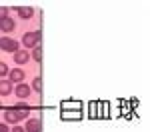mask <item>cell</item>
<instances>
[{
  "instance_id": "obj_3",
  "label": "cell",
  "mask_w": 150,
  "mask_h": 132,
  "mask_svg": "<svg viewBox=\"0 0 150 132\" xmlns=\"http://www.w3.org/2000/svg\"><path fill=\"white\" fill-rule=\"evenodd\" d=\"M20 44H18V40H14V38H8V36H4V38H0V50H4V52H16V50H20Z\"/></svg>"
},
{
  "instance_id": "obj_4",
  "label": "cell",
  "mask_w": 150,
  "mask_h": 132,
  "mask_svg": "<svg viewBox=\"0 0 150 132\" xmlns=\"http://www.w3.org/2000/svg\"><path fill=\"white\" fill-rule=\"evenodd\" d=\"M24 132H42V120L40 118H28Z\"/></svg>"
},
{
  "instance_id": "obj_14",
  "label": "cell",
  "mask_w": 150,
  "mask_h": 132,
  "mask_svg": "<svg viewBox=\"0 0 150 132\" xmlns=\"http://www.w3.org/2000/svg\"><path fill=\"white\" fill-rule=\"evenodd\" d=\"M8 72H10V68L6 66V62H0V76H8Z\"/></svg>"
},
{
  "instance_id": "obj_9",
  "label": "cell",
  "mask_w": 150,
  "mask_h": 132,
  "mask_svg": "<svg viewBox=\"0 0 150 132\" xmlns=\"http://www.w3.org/2000/svg\"><path fill=\"white\" fill-rule=\"evenodd\" d=\"M18 16L22 18V20H28V18H32V14H34V8L32 6H18Z\"/></svg>"
},
{
  "instance_id": "obj_5",
  "label": "cell",
  "mask_w": 150,
  "mask_h": 132,
  "mask_svg": "<svg viewBox=\"0 0 150 132\" xmlns=\"http://www.w3.org/2000/svg\"><path fill=\"white\" fill-rule=\"evenodd\" d=\"M30 92H32V88H30L28 84H24V82L16 84V88H14V94L18 96V98H28Z\"/></svg>"
},
{
  "instance_id": "obj_2",
  "label": "cell",
  "mask_w": 150,
  "mask_h": 132,
  "mask_svg": "<svg viewBox=\"0 0 150 132\" xmlns=\"http://www.w3.org/2000/svg\"><path fill=\"white\" fill-rule=\"evenodd\" d=\"M40 38H42V32H26V34L22 36V46H24V50L38 46V44H40Z\"/></svg>"
},
{
  "instance_id": "obj_13",
  "label": "cell",
  "mask_w": 150,
  "mask_h": 132,
  "mask_svg": "<svg viewBox=\"0 0 150 132\" xmlns=\"http://www.w3.org/2000/svg\"><path fill=\"white\" fill-rule=\"evenodd\" d=\"M8 12H10V6H0V20L8 18Z\"/></svg>"
},
{
  "instance_id": "obj_6",
  "label": "cell",
  "mask_w": 150,
  "mask_h": 132,
  "mask_svg": "<svg viewBox=\"0 0 150 132\" xmlns=\"http://www.w3.org/2000/svg\"><path fill=\"white\" fill-rule=\"evenodd\" d=\"M8 80H10L12 84H14V82L20 84L24 80V70H22V68H12V70L8 72Z\"/></svg>"
},
{
  "instance_id": "obj_8",
  "label": "cell",
  "mask_w": 150,
  "mask_h": 132,
  "mask_svg": "<svg viewBox=\"0 0 150 132\" xmlns=\"http://www.w3.org/2000/svg\"><path fill=\"white\" fill-rule=\"evenodd\" d=\"M30 60V52L28 50H16L14 52V62L16 64H26Z\"/></svg>"
},
{
  "instance_id": "obj_15",
  "label": "cell",
  "mask_w": 150,
  "mask_h": 132,
  "mask_svg": "<svg viewBox=\"0 0 150 132\" xmlns=\"http://www.w3.org/2000/svg\"><path fill=\"white\" fill-rule=\"evenodd\" d=\"M0 132H10V130H8V124H4V122H0Z\"/></svg>"
},
{
  "instance_id": "obj_17",
  "label": "cell",
  "mask_w": 150,
  "mask_h": 132,
  "mask_svg": "<svg viewBox=\"0 0 150 132\" xmlns=\"http://www.w3.org/2000/svg\"><path fill=\"white\" fill-rule=\"evenodd\" d=\"M0 108H2V102H0Z\"/></svg>"
},
{
  "instance_id": "obj_11",
  "label": "cell",
  "mask_w": 150,
  "mask_h": 132,
  "mask_svg": "<svg viewBox=\"0 0 150 132\" xmlns=\"http://www.w3.org/2000/svg\"><path fill=\"white\" fill-rule=\"evenodd\" d=\"M30 58L36 60V62H42V46H40V44L32 48V52H30Z\"/></svg>"
},
{
  "instance_id": "obj_7",
  "label": "cell",
  "mask_w": 150,
  "mask_h": 132,
  "mask_svg": "<svg viewBox=\"0 0 150 132\" xmlns=\"http://www.w3.org/2000/svg\"><path fill=\"white\" fill-rule=\"evenodd\" d=\"M14 28H16V22L12 20L10 16H8V18H4V20H0V30H2L4 34H10Z\"/></svg>"
},
{
  "instance_id": "obj_16",
  "label": "cell",
  "mask_w": 150,
  "mask_h": 132,
  "mask_svg": "<svg viewBox=\"0 0 150 132\" xmlns=\"http://www.w3.org/2000/svg\"><path fill=\"white\" fill-rule=\"evenodd\" d=\"M10 132H24V128H22V126H14Z\"/></svg>"
},
{
  "instance_id": "obj_1",
  "label": "cell",
  "mask_w": 150,
  "mask_h": 132,
  "mask_svg": "<svg viewBox=\"0 0 150 132\" xmlns=\"http://www.w3.org/2000/svg\"><path fill=\"white\" fill-rule=\"evenodd\" d=\"M30 118V106L18 102L14 108H6L4 110V124H18L20 120Z\"/></svg>"
},
{
  "instance_id": "obj_12",
  "label": "cell",
  "mask_w": 150,
  "mask_h": 132,
  "mask_svg": "<svg viewBox=\"0 0 150 132\" xmlns=\"http://www.w3.org/2000/svg\"><path fill=\"white\" fill-rule=\"evenodd\" d=\"M30 88L36 90V92H42V78H40V76H36L34 80H32V84H30Z\"/></svg>"
},
{
  "instance_id": "obj_10",
  "label": "cell",
  "mask_w": 150,
  "mask_h": 132,
  "mask_svg": "<svg viewBox=\"0 0 150 132\" xmlns=\"http://www.w3.org/2000/svg\"><path fill=\"white\" fill-rule=\"evenodd\" d=\"M12 90H14V88H12L10 80H0V96H10Z\"/></svg>"
}]
</instances>
